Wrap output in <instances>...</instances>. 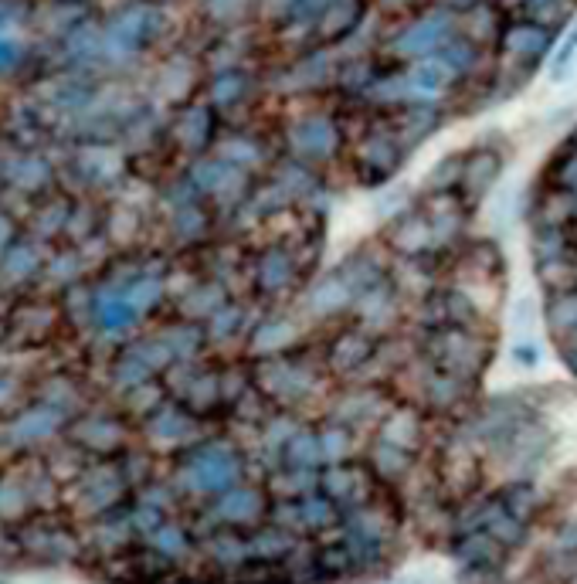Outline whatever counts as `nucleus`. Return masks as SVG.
<instances>
[{
    "instance_id": "1",
    "label": "nucleus",
    "mask_w": 577,
    "mask_h": 584,
    "mask_svg": "<svg viewBox=\"0 0 577 584\" xmlns=\"http://www.w3.org/2000/svg\"><path fill=\"white\" fill-rule=\"evenodd\" d=\"M326 381L330 374H326L320 354L303 350V343L282 354L252 357V384L272 408L299 411L309 398L323 391Z\"/></svg>"
},
{
    "instance_id": "2",
    "label": "nucleus",
    "mask_w": 577,
    "mask_h": 584,
    "mask_svg": "<svg viewBox=\"0 0 577 584\" xmlns=\"http://www.w3.org/2000/svg\"><path fill=\"white\" fill-rule=\"evenodd\" d=\"M418 350L438 371L479 384L486 367L493 364L496 343L486 333V326H425Z\"/></svg>"
},
{
    "instance_id": "3",
    "label": "nucleus",
    "mask_w": 577,
    "mask_h": 584,
    "mask_svg": "<svg viewBox=\"0 0 577 584\" xmlns=\"http://www.w3.org/2000/svg\"><path fill=\"white\" fill-rule=\"evenodd\" d=\"M248 279L265 306H286L309 286V272L286 238H275V242L258 248L252 265H248Z\"/></svg>"
},
{
    "instance_id": "4",
    "label": "nucleus",
    "mask_w": 577,
    "mask_h": 584,
    "mask_svg": "<svg viewBox=\"0 0 577 584\" xmlns=\"http://www.w3.org/2000/svg\"><path fill=\"white\" fill-rule=\"evenodd\" d=\"M384 337L374 333L370 326L350 320L337 326L330 337L323 340L320 360L330 377H340V381H353L357 374H364L377 357H381Z\"/></svg>"
},
{
    "instance_id": "5",
    "label": "nucleus",
    "mask_w": 577,
    "mask_h": 584,
    "mask_svg": "<svg viewBox=\"0 0 577 584\" xmlns=\"http://www.w3.org/2000/svg\"><path fill=\"white\" fill-rule=\"evenodd\" d=\"M381 245L394 259H432V255L435 259H452L449 252H442L432 221H428V214L418 201H411L401 214L384 221Z\"/></svg>"
},
{
    "instance_id": "6",
    "label": "nucleus",
    "mask_w": 577,
    "mask_h": 584,
    "mask_svg": "<svg viewBox=\"0 0 577 584\" xmlns=\"http://www.w3.org/2000/svg\"><path fill=\"white\" fill-rule=\"evenodd\" d=\"M408 160V146L394 130H374L364 140H357L350 153V167L360 187H384L398 177V170Z\"/></svg>"
},
{
    "instance_id": "7",
    "label": "nucleus",
    "mask_w": 577,
    "mask_h": 584,
    "mask_svg": "<svg viewBox=\"0 0 577 584\" xmlns=\"http://www.w3.org/2000/svg\"><path fill=\"white\" fill-rule=\"evenodd\" d=\"M269 520L286 527L289 534L306 540V537H320V534H330V530H340L343 510L330 500V496L316 489V493H306V496H299V500H272Z\"/></svg>"
},
{
    "instance_id": "8",
    "label": "nucleus",
    "mask_w": 577,
    "mask_h": 584,
    "mask_svg": "<svg viewBox=\"0 0 577 584\" xmlns=\"http://www.w3.org/2000/svg\"><path fill=\"white\" fill-rule=\"evenodd\" d=\"M384 489L387 486L374 476L367 459L364 462L343 459V462H330V466L320 469V493L330 496L343 513L357 510V506H367L370 500H377Z\"/></svg>"
},
{
    "instance_id": "9",
    "label": "nucleus",
    "mask_w": 577,
    "mask_h": 584,
    "mask_svg": "<svg viewBox=\"0 0 577 584\" xmlns=\"http://www.w3.org/2000/svg\"><path fill=\"white\" fill-rule=\"evenodd\" d=\"M286 150L289 157L313 163V167H320L326 160H337L343 150V133L337 119L326 113L299 116L286 130Z\"/></svg>"
},
{
    "instance_id": "10",
    "label": "nucleus",
    "mask_w": 577,
    "mask_h": 584,
    "mask_svg": "<svg viewBox=\"0 0 577 584\" xmlns=\"http://www.w3.org/2000/svg\"><path fill=\"white\" fill-rule=\"evenodd\" d=\"M191 187L197 194L211 197V201L228 204V208H245L248 197H252L255 180L248 170H241L235 163H228L225 157L214 153V157L201 160L191 170Z\"/></svg>"
},
{
    "instance_id": "11",
    "label": "nucleus",
    "mask_w": 577,
    "mask_h": 584,
    "mask_svg": "<svg viewBox=\"0 0 577 584\" xmlns=\"http://www.w3.org/2000/svg\"><path fill=\"white\" fill-rule=\"evenodd\" d=\"M503 167H506V153L489 143H479L462 153V177H459V191L455 194L462 197V204L472 214H476L482 204H486V197L493 194V187L499 184V177H503Z\"/></svg>"
},
{
    "instance_id": "12",
    "label": "nucleus",
    "mask_w": 577,
    "mask_h": 584,
    "mask_svg": "<svg viewBox=\"0 0 577 584\" xmlns=\"http://www.w3.org/2000/svg\"><path fill=\"white\" fill-rule=\"evenodd\" d=\"M238 476H241V452L228 442L204 445L191 459V466H187V483L197 493H211V496H221L225 489L238 486Z\"/></svg>"
},
{
    "instance_id": "13",
    "label": "nucleus",
    "mask_w": 577,
    "mask_h": 584,
    "mask_svg": "<svg viewBox=\"0 0 577 584\" xmlns=\"http://www.w3.org/2000/svg\"><path fill=\"white\" fill-rule=\"evenodd\" d=\"M272 513V493L258 486H231L214 503V517L231 530H255L269 523Z\"/></svg>"
},
{
    "instance_id": "14",
    "label": "nucleus",
    "mask_w": 577,
    "mask_h": 584,
    "mask_svg": "<svg viewBox=\"0 0 577 584\" xmlns=\"http://www.w3.org/2000/svg\"><path fill=\"white\" fill-rule=\"evenodd\" d=\"M353 303H357V296H353V289L337 269L323 272L320 279H313L303 289V313L316 323L343 320V316L353 313Z\"/></svg>"
},
{
    "instance_id": "15",
    "label": "nucleus",
    "mask_w": 577,
    "mask_h": 584,
    "mask_svg": "<svg viewBox=\"0 0 577 584\" xmlns=\"http://www.w3.org/2000/svg\"><path fill=\"white\" fill-rule=\"evenodd\" d=\"M428 411L415 405V401H394L391 408L384 411V418L377 422V438L387 445H398L404 452H421L428 438Z\"/></svg>"
},
{
    "instance_id": "16",
    "label": "nucleus",
    "mask_w": 577,
    "mask_h": 584,
    "mask_svg": "<svg viewBox=\"0 0 577 584\" xmlns=\"http://www.w3.org/2000/svg\"><path fill=\"white\" fill-rule=\"evenodd\" d=\"M384 411H387L384 388H377V384H350V388H343L337 398H333L326 418H333V422L350 425L360 432L367 422H381Z\"/></svg>"
},
{
    "instance_id": "17",
    "label": "nucleus",
    "mask_w": 577,
    "mask_h": 584,
    "mask_svg": "<svg viewBox=\"0 0 577 584\" xmlns=\"http://www.w3.org/2000/svg\"><path fill=\"white\" fill-rule=\"evenodd\" d=\"M452 28H455V21L449 11L418 17L411 28H404L398 38H394V51H398L401 58H428L452 38Z\"/></svg>"
},
{
    "instance_id": "18",
    "label": "nucleus",
    "mask_w": 577,
    "mask_h": 584,
    "mask_svg": "<svg viewBox=\"0 0 577 584\" xmlns=\"http://www.w3.org/2000/svg\"><path fill=\"white\" fill-rule=\"evenodd\" d=\"M350 320L364 323L374 333L387 337V333L401 323V289L394 286V279H387L377 289H370L367 296H360L357 306H353V313H350Z\"/></svg>"
},
{
    "instance_id": "19",
    "label": "nucleus",
    "mask_w": 577,
    "mask_h": 584,
    "mask_svg": "<svg viewBox=\"0 0 577 584\" xmlns=\"http://www.w3.org/2000/svg\"><path fill=\"white\" fill-rule=\"evenodd\" d=\"M299 323L286 313H265L262 320L248 326V354L252 357H269V354H282V350L299 347Z\"/></svg>"
},
{
    "instance_id": "20",
    "label": "nucleus",
    "mask_w": 577,
    "mask_h": 584,
    "mask_svg": "<svg viewBox=\"0 0 577 584\" xmlns=\"http://www.w3.org/2000/svg\"><path fill=\"white\" fill-rule=\"evenodd\" d=\"M459 79V72L445 62L442 55H428V58H418L415 65H411V72L404 75V82H408V92L411 99L418 102H432L438 96H445V92L452 89V82Z\"/></svg>"
},
{
    "instance_id": "21",
    "label": "nucleus",
    "mask_w": 577,
    "mask_h": 584,
    "mask_svg": "<svg viewBox=\"0 0 577 584\" xmlns=\"http://www.w3.org/2000/svg\"><path fill=\"white\" fill-rule=\"evenodd\" d=\"M544 326L550 333V340L561 347V343L577 340V286L554 289L544 296Z\"/></svg>"
},
{
    "instance_id": "22",
    "label": "nucleus",
    "mask_w": 577,
    "mask_h": 584,
    "mask_svg": "<svg viewBox=\"0 0 577 584\" xmlns=\"http://www.w3.org/2000/svg\"><path fill=\"white\" fill-rule=\"evenodd\" d=\"M367 466L374 469V476L391 489V486H401L404 479L415 476V466H418V455L415 452H404L398 445H387L377 438L367 452Z\"/></svg>"
},
{
    "instance_id": "23",
    "label": "nucleus",
    "mask_w": 577,
    "mask_h": 584,
    "mask_svg": "<svg viewBox=\"0 0 577 584\" xmlns=\"http://www.w3.org/2000/svg\"><path fill=\"white\" fill-rule=\"evenodd\" d=\"M275 466H292V469H323V445H320V428L299 425L296 435L282 445L279 462Z\"/></svg>"
},
{
    "instance_id": "24",
    "label": "nucleus",
    "mask_w": 577,
    "mask_h": 584,
    "mask_svg": "<svg viewBox=\"0 0 577 584\" xmlns=\"http://www.w3.org/2000/svg\"><path fill=\"white\" fill-rule=\"evenodd\" d=\"M550 45H554V31L544 28V24H537V21H520L506 31V51L516 58H527V62L547 55Z\"/></svg>"
},
{
    "instance_id": "25",
    "label": "nucleus",
    "mask_w": 577,
    "mask_h": 584,
    "mask_svg": "<svg viewBox=\"0 0 577 584\" xmlns=\"http://www.w3.org/2000/svg\"><path fill=\"white\" fill-rule=\"evenodd\" d=\"M320 489V469H292V466H275L269 476V493L272 500H299L306 493Z\"/></svg>"
},
{
    "instance_id": "26",
    "label": "nucleus",
    "mask_w": 577,
    "mask_h": 584,
    "mask_svg": "<svg viewBox=\"0 0 577 584\" xmlns=\"http://www.w3.org/2000/svg\"><path fill=\"white\" fill-rule=\"evenodd\" d=\"M496 496L516 520H523L533 527V520H537V513H540V493L533 489L530 479H513V483L499 486Z\"/></svg>"
},
{
    "instance_id": "27",
    "label": "nucleus",
    "mask_w": 577,
    "mask_h": 584,
    "mask_svg": "<svg viewBox=\"0 0 577 584\" xmlns=\"http://www.w3.org/2000/svg\"><path fill=\"white\" fill-rule=\"evenodd\" d=\"M218 157H225L228 163L252 174V170L269 163V150H265V143L252 140V136H231V140L218 143Z\"/></svg>"
},
{
    "instance_id": "28",
    "label": "nucleus",
    "mask_w": 577,
    "mask_h": 584,
    "mask_svg": "<svg viewBox=\"0 0 577 584\" xmlns=\"http://www.w3.org/2000/svg\"><path fill=\"white\" fill-rule=\"evenodd\" d=\"M353 442H357V428L350 425H340L333 418H326L320 425V445H323V462H343V459H353Z\"/></svg>"
},
{
    "instance_id": "29",
    "label": "nucleus",
    "mask_w": 577,
    "mask_h": 584,
    "mask_svg": "<svg viewBox=\"0 0 577 584\" xmlns=\"http://www.w3.org/2000/svg\"><path fill=\"white\" fill-rule=\"evenodd\" d=\"M544 184L557 187V191H577V143L574 140H567L564 150L550 160Z\"/></svg>"
},
{
    "instance_id": "30",
    "label": "nucleus",
    "mask_w": 577,
    "mask_h": 584,
    "mask_svg": "<svg viewBox=\"0 0 577 584\" xmlns=\"http://www.w3.org/2000/svg\"><path fill=\"white\" fill-rule=\"evenodd\" d=\"M211 130H214V123H211L208 109H191V113L180 116L177 140L184 143L187 150H204V146H208V140H211Z\"/></svg>"
},
{
    "instance_id": "31",
    "label": "nucleus",
    "mask_w": 577,
    "mask_h": 584,
    "mask_svg": "<svg viewBox=\"0 0 577 584\" xmlns=\"http://www.w3.org/2000/svg\"><path fill=\"white\" fill-rule=\"evenodd\" d=\"M245 323H248V309L228 299V303L208 320V337L211 340H228V337H235V333H245Z\"/></svg>"
},
{
    "instance_id": "32",
    "label": "nucleus",
    "mask_w": 577,
    "mask_h": 584,
    "mask_svg": "<svg viewBox=\"0 0 577 584\" xmlns=\"http://www.w3.org/2000/svg\"><path fill=\"white\" fill-rule=\"evenodd\" d=\"M459 177H462V153H449L445 160H438L428 174L421 194H442V191H459Z\"/></svg>"
},
{
    "instance_id": "33",
    "label": "nucleus",
    "mask_w": 577,
    "mask_h": 584,
    "mask_svg": "<svg viewBox=\"0 0 577 584\" xmlns=\"http://www.w3.org/2000/svg\"><path fill=\"white\" fill-rule=\"evenodd\" d=\"M357 21H360L357 0H337V4H333L316 24H320V31L326 34V38H340V34H347Z\"/></svg>"
},
{
    "instance_id": "34",
    "label": "nucleus",
    "mask_w": 577,
    "mask_h": 584,
    "mask_svg": "<svg viewBox=\"0 0 577 584\" xmlns=\"http://www.w3.org/2000/svg\"><path fill=\"white\" fill-rule=\"evenodd\" d=\"M146 31H150V14H146V11H129V14H123L116 21L113 45L119 51H129V48H136L146 38Z\"/></svg>"
},
{
    "instance_id": "35",
    "label": "nucleus",
    "mask_w": 577,
    "mask_h": 584,
    "mask_svg": "<svg viewBox=\"0 0 577 584\" xmlns=\"http://www.w3.org/2000/svg\"><path fill=\"white\" fill-rule=\"evenodd\" d=\"M564 0H527V21H537L554 31L564 21Z\"/></svg>"
},
{
    "instance_id": "36",
    "label": "nucleus",
    "mask_w": 577,
    "mask_h": 584,
    "mask_svg": "<svg viewBox=\"0 0 577 584\" xmlns=\"http://www.w3.org/2000/svg\"><path fill=\"white\" fill-rule=\"evenodd\" d=\"M245 75H238V72H225L218 82H214V92H211V99L218 102V106H235V102L245 96Z\"/></svg>"
},
{
    "instance_id": "37",
    "label": "nucleus",
    "mask_w": 577,
    "mask_h": 584,
    "mask_svg": "<svg viewBox=\"0 0 577 584\" xmlns=\"http://www.w3.org/2000/svg\"><path fill=\"white\" fill-rule=\"evenodd\" d=\"M574 55H577V28H574L571 38L564 41V48L557 51V58H554V79H564L567 68L574 65Z\"/></svg>"
},
{
    "instance_id": "38",
    "label": "nucleus",
    "mask_w": 577,
    "mask_h": 584,
    "mask_svg": "<svg viewBox=\"0 0 577 584\" xmlns=\"http://www.w3.org/2000/svg\"><path fill=\"white\" fill-rule=\"evenodd\" d=\"M513 360L516 364H523V367H537L540 364V347L537 343H530V340L513 343Z\"/></svg>"
},
{
    "instance_id": "39",
    "label": "nucleus",
    "mask_w": 577,
    "mask_h": 584,
    "mask_svg": "<svg viewBox=\"0 0 577 584\" xmlns=\"http://www.w3.org/2000/svg\"><path fill=\"white\" fill-rule=\"evenodd\" d=\"M557 551H561V554H577V520L564 523V530L557 534Z\"/></svg>"
},
{
    "instance_id": "40",
    "label": "nucleus",
    "mask_w": 577,
    "mask_h": 584,
    "mask_svg": "<svg viewBox=\"0 0 577 584\" xmlns=\"http://www.w3.org/2000/svg\"><path fill=\"white\" fill-rule=\"evenodd\" d=\"M184 544H187V540H184V534H180V530H174V527L160 530V547L167 554H180V551H184Z\"/></svg>"
},
{
    "instance_id": "41",
    "label": "nucleus",
    "mask_w": 577,
    "mask_h": 584,
    "mask_svg": "<svg viewBox=\"0 0 577 584\" xmlns=\"http://www.w3.org/2000/svg\"><path fill=\"white\" fill-rule=\"evenodd\" d=\"M561 350V360H564V367L571 371L574 377H577V340H571V343H564V347H557Z\"/></svg>"
},
{
    "instance_id": "42",
    "label": "nucleus",
    "mask_w": 577,
    "mask_h": 584,
    "mask_svg": "<svg viewBox=\"0 0 577 584\" xmlns=\"http://www.w3.org/2000/svg\"><path fill=\"white\" fill-rule=\"evenodd\" d=\"M476 4H479V0H445V7H449V11H472Z\"/></svg>"
},
{
    "instance_id": "43",
    "label": "nucleus",
    "mask_w": 577,
    "mask_h": 584,
    "mask_svg": "<svg viewBox=\"0 0 577 584\" xmlns=\"http://www.w3.org/2000/svg\"><path fill=\"white\" fill-rule=\"evenodd\" d=\"M571 245H574V252H577V221L571 225Z\"/></svg>"
}]
</instances>
